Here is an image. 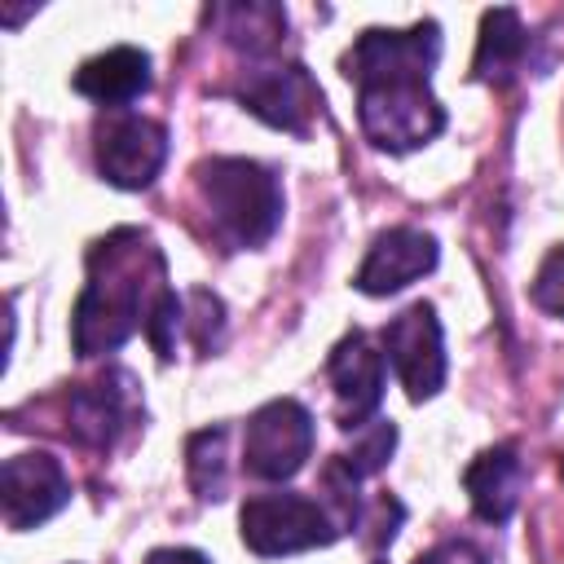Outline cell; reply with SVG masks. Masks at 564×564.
<instances>
[{
    "mask_svg": "<svg viewBox=\"0 0 564 564\" xmlns=\"http://www.w3.org/2000/svg\"><path fill=\"white\" fill-rule=\"evenodd\" d=\"M441 57V26L432 18L410 31H366L344 53V75L357 84V119L370 145L405 154L427 145L445 128V110L432 97V66Z\"/></svg>",
    "mask_w": 564,
    "mask_h": 564,
    "instance_id": "obj_1",
    "label": "cell"
},
{
    "mask_svg": "<svg viewBox=\"0 0 564 564\" xmlns=\"http://www.w3.org/2000/svg\"><path fill=\"white\" fill-rule=\"evenodd\" d=\"M172 295L163 251L150 234L123 225L88 247V286L75 300L70 344L79 357L115 352L145 330L159 304Z\"/></svg>",
    "mask_w": 564,
    "mask_h": 564,
    "instance_id": "obj_2",
    "label": "cell"
},
{
    "mask_svg": "<svg viewBox=\"0 0 564 564\" xmlns=\"http://www.w3.org/2000/svg\"><path fill=\"white\" fill-rule=\"evenodd\" d=\"M194 194L225 251H256L282 225V185L256 159H203L194 167Z\"/></svg>",
    "mask_w": 564,
    "mask_h": 564,
    "instance_id": "obj_3",
    "label": "cell"
},
{
    "mask_svg": "<svg viewBox=\"0 0 564 564\" xmlns=\"http://www.w3.org/2000/svg\"><path fill=\"white\" fill-rule=\"evenodd\" d=\"M242 524V542L273 560V555H295V551H313V546H330L339 538L330 511L317 498L304 494H251L238 511Z\"/></svg>",
    "mask_w": 564,
    "mask_h": 564,
    "instance_id": "obj_4",
    "label": "cell"
},
{
    "mask_svg": "<svg viewBox=\"0 0 564 564\" xmlns=\"http://www.w3.org/2000/svg\"><path fill=\"white\" fill-rule=\"evenodd\" d=\"M101 181L115 189H145L167 163V128L137 110H106L93 128Z\"/></svg>",
    "mask_w": 564,
    "mask_h": 564,
    "instance_id": "obj_5",
    "label": "cell"
},
{
    "mask_svg": "<svg viewBox=\"0 0 564 564\" xmlns=\"http://www.w3.org/2000/svg\"><path fill=\"white\" fill-rule=\"evenodd\" d=\"M242 110L264 119L269 128H282L291 137H304L313 115L322 110V88L300 62H278V57H251L242 66V84L234 88Z\"/></svg>",
    "mask_w": 564,
    "mask_h": 564,
    "instance_id": "obj_6",
    "label": "cell"
},
{
    "mask_svg": "<svg viewBox=\"0 0 564 564\" xmlns=\"http://www.w3.org/2000/svg\"><path fill=\"white\" fill-rule=\"evenodd\" d=\"M313 454V414L291 401L273 397L264 401L242 432V467L256 480H291Z\"/></svg>",
    "mask_w": 564,
    "mask_h": 564,
    "instance_id": "obj_7",
    "label": "cell"
},
{
    "mask_svg": "<svg viewBox=\"0 0 564 564\" xmlns=\"http://www.w3.org/2000/svg\"><path fill=\"white\" fill-rule=\"evenodd\" d=\"M379 348H383L388 366L397 370L410 401H427V397L441 392V383H445V335H441V317L427 300L397 313L379 330Z\"/></svg>",
    "mask_w": 564,
    "mask_h": 564,
    "instance_id": "obj_8",
    "label": "cell"
},
{
    "mask_svg": "<svg viewBox=\"0 0 564 564\" xmlns=\"http://www.w3.org/2000/svg\"><path fill=\"white\" fill-rule=\"evenodd\" d=\"M137 419H141V397H137V379L128 370H106L66 397V436L97 454L115 449V441Z\"/></svg>",
    "mask_w": 564,
    "mask_h": 564,
    "instance_id": "obj_9",
    "label": "cell"
},
{
    "mask_svg": "<svg viewBox=\"0 0 564 564\" xmlns=\"http://www.w3.org/2000/svg\"><path fill=\"white\" fill-rule=\"evenodd\" d=\"M383 348L370 344L366 330H348L330 357H326V379L335 392V419L344 432H357L375 419L379 401H383Z\"/></svg>",
    "mask_w": 564,
    "mask_h": 564,
    "instance_id": "obj_10",
    "label": "cell"
},
{
    "mask_svg": "<svg viewBox=\"0 0 564 564\" xmlns=\"http://www.w3.org/2000/svg\"><path fill=\"white\" fill-rule=\"evenodd\" d=\"M0 502H4V524L26 533L57 516L70 502V476L53 454H13L0 467Z\"/></svg>",
    "mask_w": 564,
    "mask_h": 564,
    "instance_id": "obj_11",
    "label": "cell"
},
{
    "mask_svg": "<svg viewBox=\"0 0 564 564\" xmlns=\"http://www.w3.org/2000/svg\"><path fill=\"white\" fill-rule=\"evenodd\" d=\"M436 256L441 251H436V238L432 234H423L414 225H392V229H383L370 242V251H366L352 286L361 295H392V291L410 286L414 278L432 273L436 269Z\"/></svg>",
    "mask_w": 564,
    "mask_h": 564,
    "instance_id": "obj_12",
    "label": "cell"
},
{
    "mask_svg": "<svg viewBox=\"0 0 564 564\" xmlns=\"http://www.w3.org/2000/svg\"><path fill=\"white\" fill-rule=\"evenodd\" d=\"M150 53L132 48V44H115L97 57H88L75 70V93H84L88 101L106 106V110H128V101H137L150 88Z\"/></svg>",
    "mask_w": 564,
    "mask_h": 564,
    "instance_id": "obj_13",
    "label": "cell"
},
{
    "mask_svg": "<svg viewBox=\"0 0 564 564\" xmlns=\"http://www.w3.org/2000/svg\"><path fill=\"white\" fill-rule=\"evenodd\" d=\"M463 485H467L471 511L485 524H507L524 494V463L516 445H489L485 454H476L471 467L463 471Z\"/></svg>",
    "mask_w": 564,
    "mask_h": 564,
    "instance_id": "obj_14",
    "label": "cell"
},
{
    "mask_svg": "<svg viewBox=\"0 0 564 564\" xmlns=\"http://www.w3.org/2000/svg\"><path fill=\"white\" fill-rule=\"evenodd\" d=\"M529 57H533V35L524 31L520 13L516 9H489L480 22L471 75L485 84H507L529 66Z\"/></svg>",
    "mask_w": 564,
    "mask_h": 564,
    "instance_id": "obj_15",
    "label": "cell"
},
{
    "mask_svg": "<svg viewBox=\"0 0 564 564\" xmlns=\"http://www.w3.org/2000/svg\"><path fill=\"white\" fill-rule=\"evenodd\" d=\"M225 441L229 432L225 427H203L185 441V458H189V485L198 498H212L220 502L225 489H229V467H225Z\"/></svg>",
    "mask_w": 564,
    "mask_h": 564,
    "instance_id": "obj_16",
    "label": "cell"
},
{
    "mask_svg": "<svg viewBox=\"0 0 564 564\" xmlns=\"http://www.w3.org/2000/svg\"><path fill=\"white\" fill-rule=\"evenodd\" d=\"M392 445H397V427H392L388 419H370L366 427H357V432H352V445H348V449H339L335 458H339L357 480H366V476H375V471L388 463Z\"/></svg>",
    "mask_w": 564,
    "mask_h": 564,
    "instance_id": "obj_17",
    "label": "cell"
},
{
    "mask_svg": "<svg viewBox=\"0 0 564 564\" xmlns=\"http://www.w3.org/2000/svg\"><path fill=\"white\" fill-rule=\"evenodd\" d=\"M220 330H225V304L207 286H194L185 295V335L194 339L198 352H212L220 344Z\"/></svg>",
    "mask_w": 564,
    "mask_h": 564,
    "instance_id": "obj_18",
    "label": "cell"
},
{
    "mask_svg": "<svg viewBox=\"0 0 564 564\" xmlns=\"http://www.w3.org/2000/svg\"><path fill=\"white\" fill-rule=\"evenodd\" d=\"M529 295H533V304H538L542 313L564 317V242H560V247H551V256L538 264Z\"/></svg>",
    "mask_w": 564,
    "mask_h": 564,
    "instance_id": "obj_19",
    "label": "cell"
},
{
    "mask_svg": "<svg viewBox=\"0 0 564 564\" xmlns=\"http://www.w3.org/2000/svg\"><path fill=\"white\" fill-rule=\"evenodd\" d=\"M414 564H489L471 542H458V538H449V542H436L432 551H423Z\"/></svg>",
    "mask_w": 564,
    "mask_h": 564,
    "instance_id": "obj_20",
    "label": "cell"
},
{
    "mask_svg": "<svg viewBox=\"0 0 564 564\" xmlns=\"http://www.w3.org/2000/svg\"><path fill=\"white\" fill-rule=\"evenodd\" d=\"M145 564H207V555H198L189 546H163V551H150Z\"/></svg>",
    "mask_w": 564,
    "mask_h": 564,
    "instance_id": "obj_21",
    "label": "cell"
},
{
    "mask_svg": "<svg viewBox=\"0 0 564 564\" xmlns=\"http://www.w3.org/2000/svg\"><path fill=\"white\" fill-rule=\"evenodd\" d=\"M560 476H564V458H560Z\"/></svg>",
    "mask_w": 564,
    "mask_h": 564,
    "instance_id": "obj_22",
    "label": "cell"
},
{
    "mask_svg": "<svg viewBox=\"0 0 564 564\" xmlns=\"http://www.w3.org/2000/svg\"><path fill=\"white\" fill-rule=\"evenodd\" d=\"M375 564H379V560H375Z\"/></svg>",
    "mask_w": 564,
    "mask_h": 564,
    "instance_id": "obj_23",
    "label": "cell"
}]
</instances>
